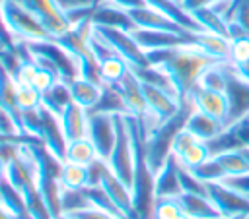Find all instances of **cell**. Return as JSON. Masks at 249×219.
Returning a JSON list of instances; mask_svg holds the SVG:
<instances>
[{"label": "cell", "instance_id": "1", "mask_svg": "<svg viewBox=\"0 0 249 219\" xmlns=\"http://www.w3.org/2000/svg\"><path fill=\"white\" fill-rule=\"evenodd\" d=\"M146 58L150 66L160 68L171 79L181 103H185L189 93L196 87L202 72L218 62L212 56H208L204 50H200L193 41L169 48L148 50Z\"/></svg>", "mask_w": 249, "mask_h": 219}, {"label": "cell", "instance_id": "2", "mask_svg": "<svg viewBox=\"0 0 249 219\" xmlns=\"http://www.w3.org/2000/svg\"><path fill=\"white\" fill-rule=\"evenodd\" d=\"M0 14L6 25V31L14 39V43H39L51 41V33L43 27V23L18 0H0Z\"/></svg>", "mask_w": 249, "mask_h": 219}, {"label": "cell", "instance_id": "3", "mask_svg": "<svg viewBox=\"0 0 249 219\" xmlns=\"http://www.w3.org/2000/svg\"><path fill=\"white\" fill-rule=\"evenodd\" d=\"M117 140L115 147L105 161V165L132 190L134 180V167H136V145H134V132L128 114H117Z\"/></svg>", "mask_w": 249, "mask_h": 219}, {"label": "cell", "instance_id": "4", "mask_svg": "<svg viewBox=\"0 0 249 219\" xmlns=\"http://www.w3.org/2000/svg\"><path fill=\"white\" fill-rule=\"evenodd\" d=\"M93 31L130 68H146V66H150L148 58H146V52L140 48V45L136 43V39L132 37L130 31L119 29V27H105V25H93Z\"/></svg>", "mask_w": 249, "mask_h": 219}, {"label": "cell", "instance_id": "5", "mask_svg": "<svg viewBox=\"0 0 249 219\" xmlns=\"http://www.w3.org/2000/svg\"><path fill=\"white\" fill-rule=\"evenodd\" d=\"M117 114L88 110V134L86 138L93 143L101 161H107L117 140Z\"/></svg>", "mask_w": 249, "mask_h": 219}, {"label": "cell", "instance_id": "6", "mask_svg": "<svg viewBox=\"0 0 249 219\" xmlns=\"http://www.w3.org/2000/svg\"><path fill=\"white\" fill-rule=\"evenodd\" d=\"M18 2L21 6H25L43 23V27L51 33L53 39L64 35L72 27L66 14L56 6L54 0H18Z\"/></svg>", "mask_w": 249, "mask_h": 219}, {"label": "cell", "instance_id": "7", "mask_svg": "<svg viewBox=\"0 0 249 219\" xmlns=\"http://www.w3.org/2000/svg\"><path fill=\"white\" fill-rule=\"evenodd\" d=\"M224 93L230 103V120H228L230 126L249 114V79L243 78L230 62H228V83Z\"/></svg>", "mask_w": 249, "mask_h": 219}, {"label": "cell", "instance_id": "8", "mask_svg": "<svg viewBox=\"0 0 249 219\" xmlns=\"http://www.w3.org/2000/svg\"><path fill=\"white\" fill-rule=\"evenodd\" d=\"M97 184L105 190V194L109 196V200H111L113 205L121 211V215H123L124 219H138L136 209H134V198H132L130 186H126L107 165L103 167Z\"/></svg>", "mask_w": 249, "mask_h": 219}, {"label": "cell", "instance_id": "9", "mask_svg": "<svg viewBox=\"0 0 249 219\" xmlns=\"http://www.w3.org/2000/svg\"><path fill=\"white\" fill-rule=\"evenodd\" d=\"M187 101H191L193 109L208 114L210 118L222 122L228 126V120H230V103H228V97L224 91H212V89H204L200 85H196Z\"/></svg>", "mask_w": 249, "mask_h": 219}, {"label": "cell", "instance_id": "10", "mask_svg": "<svg viewBox=\"0 0 249 219\" xmlns=\"http://www.w3.org/2000/svg\"><path fill=\"white\" fill-rule=\"evenodd\" d=\"M208 196L222 213V217L249 215V198L228 186L224 180L208 184Z\"/></svg>", "mask_w": 249, "mask_h": 219}, {"label": "cell", "instance_id": "11", "mask_svg": "<svg viewBox=\"0 0 249 219\" xmlns=\"http://www.w3.org/2000/svg\"><path fill=\"white\" fill-rule=\"evenodd\" d=\"M113 87L119 91L128 114L138 118L144 124L148 120V107H146V99H144V91H142V83H140L138 76L132 70H128L126 76Z\"/></svg>", "mask_w": 249, "mask_h": 219}, {"label": "cell", "instance_id": "12", "mask_svg": "<svg viewBox=\"0 0 249 219\" xmlns=\"http://www.w3.org/2000/svg\"><path fill=\"white\" fill-rule=\"evenodd\" d=\"M134 29H154V31H171V33H181V35H191L187 29H183L179 23H175L171 17H167L165 14H161L160 10L144 4L140 8H132L126 10Z\"/></svg>", "mask_w": 249, "mask_h": 219}, {"label": "cell", "instance_id": "13", "mask_svg": "<svg viewBox=\"0 0 249 219\" xmlns=\"http://www.w3.org/2000/svg\"><path fill=\"white\" fill-rule=\"evenodd\" d=\"M132 37L136 39V43L140 45V48L144 52L148 50H158V48H169V47H177L183 43H189L191 35H181V33H171V31H154V29H132L130 31Z\"/></svg>", "mask_w": 249, "mask_h": 219}, {"label": "cell", "instance_id": "14", "mask_svg": "<svg viewBox=\"0 0 249 219\" xmlns=\"http://www.w3.org/2000/svg\"><path fill=\"white\" fill-rule=\"evenodd\" d=\"M154 194L156 198H177L183 194L179 182V165L171 155L154 174Z\"/></svg>", "mask_w": 249, "mask_h": 219}, {"label": "cell", "instance_id": "15", "mask_svg": "<svg viewBox=\"0 0 249 219\" xmlns=\"http://www.w3.org/2000/svg\"><path fill=\"white\" fill-rule=\"evenodd\" d=\"M66 83H68L72 101L78 103L80 107H84L86 110H93L99 105V101H101V97L105 93V85L89 81V79L80 78V76H76L74 79H70Z\"/></svg>", "mask_w": 249, "mask_h": 219}, {"label": "cell", "instance_id": "16", "mask_svg": "<svg viewBox=\"0 0 249 219\" xmlns=\"http://www.w3.org/2000/svg\"><path fill=\"white\" fill-rule=\"evenodd\" d=\"M58 124H60V130H62L66 141L78 140V138H86V134H88V110L72 101L60 112Z\"/></svg>", "mask_w": 249, "mask_h": 219}, {"label": "cell", "instance_id": "17", "mask_svg": "<svg viewBox=\"0 0 249 219\" xmlns=\"http://www.w3.org/2000/svg\"><path fill=\"white\" fill-rule=\"evenodd\" d=\"M89 21H91L93 25L119 27V29H126V31H132V29H134V23H132L128 12L123 10V8H117V6L109 4V2H105V0H101V2L93 8V12H91V16H89Z\"/></svg>", "mask_w": 249, "mask_h": 219}, {"label": "cell", "instance_id": "18", "mask_svg": "<svg viewBox=\"0 0 249 219\" xmlns=\"http://www.w3.org/2000/svg\"><path fill=\"white\" fill-rule=\"evenodd\" d=\"M191 41L204 50L208 56H212L218 62H228L230 60V47L231 41L226 35H218V33H210V31H196L193 33Z\"/></svg>", "mask_w": 249, "mask_h": 219}, {"label": "cell", "instance_id": "19", "mask_svg": "<svg viewBox=\"0 0 249 219\" xmlns=\"http://www.w3.org/2000/svg\"><path fill=\"white\" fill-rule=\"evenodd\" d=\"M177 200H179L183 211L191 219H222V213L218 211V207L214 205L210 196L183 192L181 196H177Z\"/></svg>", "mask_w": 249, "mask_h": 219}, {"label": "cell", "instance_id": "20", "mask_svg": "<svg viewBox=\"0 0 249 219\" xmlns=\"http://www.w3.org/2000/svg\"><path fill=\"white\" fill-rule=\"evenodd\" d=\"M185 128H187L191 134H195L198 140L210 141L212 138H216V136L226 128V124H222V122L210 118L208 114H204V112L193 109V110L189 112L187 120H185Z\"/></svg>", "mask_w": 249, "mask_h": 219}, {"label": "cell", "instance_id": "21", "mask_svg": "<svg viewBox=\"0 0 249 219\" xmlns=\"http://www.w3.org/2000/svg\"><path fill=\"white\" fill-rule=\"evenodd\" d=\"M58 182L64 190H86L91 186V171L84 165L62 163L58 171Z\"/></svg>", "mask_w": 249, "mask_h": 219}, {"label": "cell", "instance_id": "22", "mask_svg": "<svg viewBox=\"0 0 249 219\" xmlns=\"http://www.w3.org/2000/svg\"><path fill=\"white\" fill-rule=\"evenodd\" d=\"M95 161H99V155L93 147V143L88 138H78V140H70L66 143V151H64V163H76V165H84L89 167Z\"/></svg>", "mask_w": 249, "mask_h": 219}, {"label": "cell", "instance_id": "23", "mask_svg": "<svg viewBox=\"0 0 249 219\" xmlns=\"http://www.w3.org/2000/svg\"><path fill=\"white\" fill-rule=\"evenodd\" d=\"M70 103H72V95H70L66 81H56L49 91L43 93V109L49 110L51 114H54L56 118Z\"/></svg>", "mask_w": 249, "mask_h": 219}, {"label": "cell", "instance_id": "24", "mask_svg": "<svg viewBox=\"0 0 249 219\" xmlns=\"http://www.w3.org/2000/svg\"><path fill=\"white\" fill-rule=\"evenodd\" d=\"M191 16L195 17V21L198 23V27L202 31H210V33H218V35L228 37V21L214 8H200V10L191 12Z\"/></svg>", "mask_w": 249, "mask_h": 219}, {"label": "cell", "instance_id": "25", "mask_svg": "<svg viewBox=\"0 0 249 219\" xmlns=\"http://www.w3.org/2000/svg\"><path fill=\"white\" fill-rule=\"evenodd\" d=\"M128 70H130V66H128L121 56L113 54V56H109L107 60H103V62L99 64V78H101V83H103L105 87H113V85H117V83L126 76Z\"/></svg>", "mask_w": 249, "mask_h": 219}, {"label": "cell", "instance_id": "26", "mask_svg": "<svg viewBox=\"0 0 249 219\" xmlns=\"http://www.w3.org/2000/svg\"><path fill=\"white\" fill-rule=\"evenodd\" d=\"M212 153H210V147H208V141H202V140H196L195 143H191L177 159V163L185 169H195L198 165H202L206 159H210Z\"/></svg>", "mask_w": 249, "mask_h": 219}, {"label": "cell", "instance_id": "27", "mask_svg": "<svg viewBox=\"0 0 249 219\" xmlns=\"http://www.w3.org/2000/svg\"><path fill=\"white\" fill-rule=\"evenodd\" d=\"M152 219H191L177 198H156Z\"/></svg>", "mask_w": 249, "mask_h": 219}, {"label": "cell", "instance_id": "28", "mask_svg": "<svg viewBox=\"0 0 249 219\" xmlns=\"http://www.w3.org/2000/svg\"><path fill=\"white\" fill-rule=\"evenodd\" d=\"M16 99H18V107H19V110H21V112L39 110V109L43 107V93H41V91H37L33 85L18 83Z\"/></svg>", "mask_w": 249, "mask_h": 219}, {"label": "cell", "instance_id": "29", "mask_svg": "<svg viewBox=\"0 0 249 219\" xmlns=\"http://www.w3.org/2000/svg\"><path fill=\"white\" fill-rule=\"evenodd\" d=\"M193 172H195V176H198L202 182H206V184H210V182H220V180H224L226 178V174H224V171H222V167H220V163L216 161V157L212 155L210 159H206L202 165H198V167H195V169H191Z\"/></svg>", "mask_w": 249, "mask_h": 219}, {"label": "cell", "instance_id": "30", "mask_svg": "<svg viewBox=\"0 0 249 219\" xmlns=\"http://www.w3.org/2000/svg\"><path fill=\"white\" fill-rule=\"evenodd\" d=\"M230 64L233 66H241L245 62H249V37H237L231 39V47H230Z\"/></svg>", "mask_w": 249, "mask_h": 219}, {"label": "cell", "instance_id": "31", "mask_svg": "<svg viewBox=\"0 0 249 219\" xmlns=\"http://www.w3.org/2000/svg\"><path fill=\"white\" fill-rule=\"evenodd\" d=\"M196 140H198V138H196L195 134H191V132L183 126V128L173 136V141H171V155H173V157H179V155H181L191 143H195Z\"/></svg>", "mask_w": 249, "mask_h": 219}, {"label": "cell", "instance_id": "32", "mask_svg": "<svg viewBox=\"0 0 249 219\" xmlns=\"http://www.w3.org/2000/svg\"><path fill=\"white\" fill-rule=\"evenodd\" d=\"M62 215H72L76 219H124L121 215H115V213H109V211H103V209H97L93 205H88V207H82L74 213H62Z\"/></svg>", "mask_w": 249, "mask_h": 219}, {"label": "cell", "instance_id": "33", "mask_svg": "<svg viewBox=\"0 0 249 219\" xmlns=\"http://www.w3.org/2000/svg\"><path fill=\"white\" fill-rule=\"evenodd\" d=\"M230 126L233 128V132H235L237 140L243 143V147H249V114H247V116H243L241 120H237V122L230 124Z\"/></svg>", "mask_w": 249, "mask_h": 219}, {"label": "cell", "instance_id": "34", "mask_svg": "<svg viewBox=\"0 0 249 219\" xmlns=\"http://www.w3.org/2000/svg\"><path fill=\"white\" fill-rule=\"evenodd\" d=\"M224 182L228 186H231L233 190H237V192H241L243 196L249 198V172L247 174H239V176H228V178H224Z\"/></svg>", "mask_w": 249, "mask_h": 219}, {"label": "cell", "instance_id": "35", "mask_svg": "<svg viewBox=\"0 0 249 219\" xmlns=\"http://www.w3.org/2000/svg\"><path fill=\"white\" fill-rule=\"evenodd\" d=\"M220 0H183L181 6L191 14L195 10H200V8H212L214 4H218Z\"/></svg>", "mask_w": 249, "mask_h": 219}, {"label": "cell", "instance_id": "36", "mask_svg": "<svg viewBox=\"0 0 249 219\" xmlns=\"http://www.w3.org/2000/svg\"><path fill=\"white\" fill-rule=\"evenodd\" d=\"M105 2H109L117 8H123V10H132V8H140L146 4L144 0H105Z\"/></svg>", "mask_w": 249, "mask_h": 219}, {"label": "cell", "instance_id": "37", "mask_svg": "<svg viewBox=\"0 0 249 219\" xmlns=\"http://www.w3.org/2000/svg\"><path fill=\"white\" fill-rule=\"evenodd\" d=\"M235 70H237L243 78H247V79H249V62H245V64H241V66H235Z\"/></svg>", "mask_w": 249, "mask_h": 219}, {"label": "cell", "instance_id": "38", "mask_svg": "<svg viewBox=\"0 0 249 219\" xmlns=\"http://www.w3.org/2000/svg\"><path fill=\"white\" fill-rule=\"evenodd\" d=\"M4 176H6V163H4V159L0 157V182L4 180Z\"/></svg>", "mask_w": 249, "mask_h": 219}, {"label": "cell", "instance_id": "39", "mask_svg": "<svg viewBox=\"0 0 249 219\" xmlns=\"http://www.w3.org/2000/svg\"><path fill=\"white\" fill-rule=\"evenodd\" d=\"M222 219H249V215H235V217H222Z\"/></svg>", "mask_w": 249, "mask_h": 219}, {"label": "cell", "instance_id": "40", "mask_svg": "<svg viewBox=\"0 0 249 219\" xmlns=\"http://www.w3.org/2000/svg\"><path fill=\"white\" fill-rule=\"evenodd\" d=\"M0 219H12V217H10V215H6V213L2 211V207H0Z\"/></svg>", "mask_w": 249, "mask_h": 219}, {"label": "cell", "instance_id": "41", "mask_svg": "<svg viewBox=\"0 0 249 219\" xmlns=\"http://www.w3.org/2000/svg\"><path fill=\"white\" fill-rule=\"evenodd\" d=\"M56 219H76V217H72V215H60V217H56Z\"/></svg>", "mask_w": 249, "mask_h": 219}, {"label": "cell", "instance_id": "42", "mask_svg": "<svg viewBox=\"0 0 249 219\" xmlns=\"http://www.w3.org/2000/svg\"><path fill=\"white\" fill-rule=\"evenodd\" d=\"M171 2H177V4H181V2H183V0H171Z\"/></svg>", "mask_w": 249, "mask_h": 219}]
</instances>
